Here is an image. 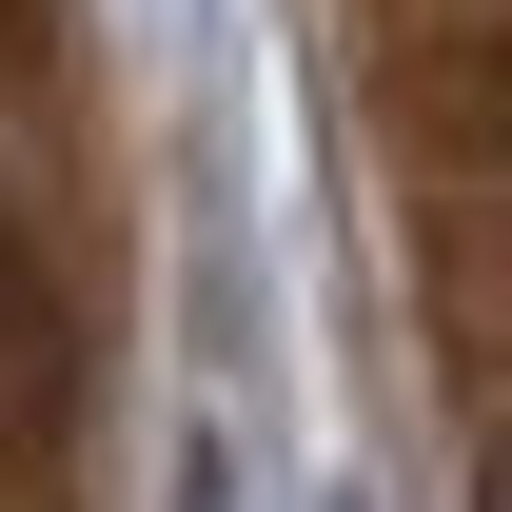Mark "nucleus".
Masks as SVG:
<instances>
[{"label": "nucleus", "mask_w": 512, "mask_h": 512, "mask_svg": "<svg viewBox=\"0 0 512 512\" xmlns=\"http://www.w3.org/2000/svg\"><path fill=\"white\" fill-rule=\"evenodd\" d=\"M79 414V316H60V276L0 237V453H40Z\"/></svg>", "instance_id": "obj_1"}]
</instances>
